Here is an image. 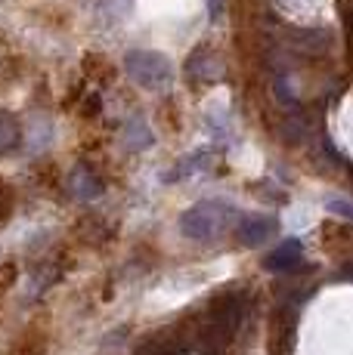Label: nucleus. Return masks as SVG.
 <instances>
[{"mask_svg":"<svg viewBox=\"0 0 353 355\" xmlns=\"http://www.w3.org/2000/svg\"><path fill=\"white\" fill-rule=\"evenodd\" d=\"M229 220H233V207H227L223 201H199L180 216V232L192 241H214L227 232Z\"/></svg>","mask_w":353,"mask_h":355,"instance_id":"obj_1","label":"nucleus"},{"mask_svg":"<svg viewBox=\"0 0 353 355\" xmlns=\"http://www.w3.org/2000/svg\"><path fill=\"white\" fill-rule=\"evenodd\" d=\"M124 71L142 90H165L174 80V68L167 62V56L155 50H131L124 56Z\"/></svg>","mask_w":353,"mask_h":355,"instance_id":"obj_2","label":"nucleus"},{"mask_svg":"<svg viewBox=\"0 0 353 355\" xmlns=\"http://www.w3.org/2000/svg\"><path fill=\"white\" fill-rule=\"evenodd\" d=\"M276 229H279V220H276V216L251 214V216H242V223H239V229H236V235H239V241L245 244V248H261L267 238L276 235Z\"/></svg>","mask_w":353,"mask_h":355,"instance_id":"obj_3","label":"nucleus"},{"mask_svg":"<svg viewBox=\"0 0 353 355\" xmlns=\"http://www.w3.org/2000/svg\"><path fill=\"white\" fill-rule=\"evenodd\" d=\"M186 74L195 84H217V80L223 78V65L211 50H195L192 56L186 59Z\"/></svg>","mask_w":353,"mask_h":355,"instance_id":"obj_4","label":"nucleus"},{"mask_svg":"<svg viewBox=\"0 0 353 355\" xmlns=\"http://www.w3.org/2000/svg\"><path fill=\"white\" fill-rule=\"evenodd\" d=\"M242 315H245V306H242L239 297H223L220 303H217L214 309V334H220V340H229L236 334V327H239Z\"/></svg>","mask_w":353,"mask_h":355,"instance_id":"obj_5","label":"nucleus"},{"mask_svg":"<svg viewBox=\"0 0 353 355\" xmlns=\"http://www.w3.org/2000/svg\"><path fill=\"white\" fill-rule=\"evenodd\" d=\"M301 241H297V238H288V241L282 244V248H276L273 254L267 257V269L270 272H295V269H307V266H304V259H301Z\"/></svg>","mask_w":353,"mask_h":355,"instance_id":"obj_6","label":"nucleus"},{"mask_svg":"<svg viewBox=\"0 0 353 355\" xmlns=\"http://www.w3.org/2000/svg\"><path fill=\"white\" fill-rule=\"evenodd\" d=\"M69 189L74 198H81V201H93V198L103 195V182H99V176L93 173L90 167H74V173L69 176Z\"/></svg>","mask_w":353,"mask_h":355,"instance_id":"obj_7","label":"nucleus"},{"mask_svg":"<svg viewBox=\"0 0 353 355\" xmlns=\"http://www.w3.org/2000/svg\"><path fill=\"white\" fill-rule=\"evenodd\" d=\"M22 146V124L13 112H0V158Z\"/></svg>","mask_w":353,"mask_h":355,"instance_id":"obj_8","label":"nucleus"},{"mask_svg":"<svg viewBox=\"0 0 353 355\" xmlns=\"http://www.w3.org/2000/svg\"><path fill=\"white\" fill-rule=\"evenodd\" d=\"M124 146L133 148V152H142V148L152 146V130L146 127L142 118H131L124 127Z\"/></svg>","mask_w":353,"mask_h":355,"instance_id":"obj_9","label":"nucleus"},{"mask_svg":"<svg viewBox=\"0 0 353 355\" xmlns=\"http://www.w3.org/2000/svg\"><path fill=\"white\" fill-rule=\"evenodd\" d=\"M208 161H211V152H195V155H189V158H183L180 161V167L174 170L167 180H183V176H192V173H202V170H208Z\"/></svg>","mask_w":353,"mask_h":355,"instance_id":"obj_10","label":"nucleus"},{"mask_svg":"<svg viewBox=\"0 0 353 355\" xmlns=\"http://www.w3.org/2000/svg\"><path fill=\"white\" fill-rule=\"evenodd\" d=\"M329 210L338 216H344V220H353V201H347V198H331Z\"/></svg>","mask_w":353,"mask_h":355,"instance_id":"obj_11","label":"nucleus"},{"mask_svg":"<svg viewBox=\"0 0 353 355\" xmlns=\"http://www.w3.org/2000/svg\"><path fill=\"white\" fill-rule=\"evenodd\" d=\"M10 214H13V195H10V189L0 182V226L10 220Z\"/></svg>","mask_w":353,"mask_h":355,"instance_id":"obj_12","label":"nucleus"},{"mask_svg":"<svg viewBox=\"0 0 353 355\" xmlns=\"http://www.w3.org/2000/svg\"><path fill=\"white\" fill-rule=\"evenodd\" d=\"M137 355H171V349H167V346L161 343V340H152V343H146Z\"/></svg>","mask_w":353,"mask_h":355,"instance_id":"obj_13","label":"nucleus"},{"mask_svg":"<svg viewBox=\"0 0 353 355\" xmlns=\"http://www.w3.org/2000/svg\"><path fill=\"white\" fill-rule=\"evenodd\" d=\"M347 53H350V59H353V12L347 16Z\"/></svg>","mask_w":353,"mask_h":355,"instance_id":"obj_14","label":"nucleus"},{"mask_svg":"<svg viewBox=\"0 0 353 355\" xmlns=\"http://www.w3.org/2000/svg\"><path fill=\"white\" fill-rule=\"evenodd\" d=\"M208 12H211V16L217 19L223 12V0H208Z\"/></svg>","mask_w":353,"mask_h":355,"instance_id":"obj_15","label":"nucleus"},{"mask_svg":"<svg viewBox=\"0 0 353 355\" xmlns=\"http://www.w3.org/2000/svg\"><path fill=\"white\" fill-rule=\"evenodd\" d=\"M341 278H353V266H347V269H341Z\"/></svg>","mask_w":353,"mask_h":355,"instance_id":"obj_16","label":"nucleus"}]
</instances>
